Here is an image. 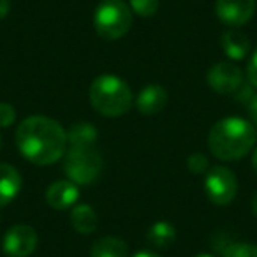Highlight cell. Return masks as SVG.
<instances>
[{"instance_id":"6da1fadb","label":"cell","mask_w":257,"mask_h":257,"mask_svg":"<svg viewBox=\"0 0 257 257\" xmlns=\"http://www.w3.org/2000/svg\"><path fill=\"white\" fill-rule=\"evenodd\" d=\"M20 154L36 166H51L67 150V133L57 120L44 114L29 116L16 128Z\"/></svg>"},{"instance_id":"7a4b0ae2","label":"cell","mask_w":257,"mask_h":257,"mask_svg":"<svg viewBox=\"0 0 257 257\" xmlns=\"http://www.w3.org/2000/svg\"><path fill=\"white\" fill-rule=\"evenodd\" d=\"M255 143V125L239 116L222 118L208 134V148L218 161H239L253 150Z\"/></svg>"},{"instance_id":"3957f363","label":"cell","mask_w":257,"mask_h":257,"mask_svg":"<svg viewBox=\"0 0 257 257\" xmlns=\"http://www.w3.org/2000/svg\"><path fill=\"white\" fill-rule=\"evenodd\" d=\"M92 107L106 118L125 114L134 102L133 90L121 78L113 74H100L92 81L88 90Z\"/></svg>"},{"instance_id":"277c9868","label":"cell","mask_w":257,"mask_h":257,"mask_svg":"<svg viewBox=\"0 0 257 257\" xmlns=\"http://www.w3.org/2000/svg\"><path fill=\"white\" fill-rule=\"evenodd\" d=\"M93 27L102 39H120L133 27V9L123 0H102L93 15Z\"/></svg>"},{"instance_id":"5b68a950","label":"cell","mask_w":257,"mask_h":257,"mask_svg":"<svg viewBox=\"0 0 257 257\" xmlns=\"http://www.w3.org/2000/svg\"><path fill=\"white\" fill-rule=\"evenodd\" d=\"M64 171L76 185H90L102 171V159L95 148H69L65 154Z\"/></svg>"},{"instance_id":"8992f818","label":"cell","mask_w":257,"mask_h":257,"mask_svg":"<svg viewBox=\"0 0 257 257\" xmlns=\"http://www.w3.org/2000/svg\"><path fill=\"white\" fill-rule=\"evenodd\" d=\"M204 192L208 199L217 206L231 204L238 194V180L234 173L224 166H215L208 169L204 178Z\"/></svg>"},{"instance_id":"52a82bcc","label":"cell","mask_w":257,"mask_h":257,"mask_svg":"<svg viewBox=\"0 0 257 257\" xmlns=\"http://www.w3.org/2000/svg\"><path fill=\"white\" fill-rule=\"evenodd\" d=\"M206 83L213 92L222 95L234 93L243 85V71L232 62H218L213 67H210Z\"/></svg>"},{"instance_id":"ba28073f","label":"cell","mask_w":257,"mask_h":257,"mask_svg":"<svg viewBox=\"0 0 257 257\" xmlns=\"http://www.w3.org/2000/svg\"><path fill=\"white\" fill-rule=\"evenodd\" d=\"M37 246V232L25 224L13 225L2 239V250L9 257H29Z\"/></svg>"},{"instance_id":"9c48e42d","label":"cell","mask_w":257,"mask_h":257,"mask_svg":"<svg viewBox=\"0 0 257 257\" xmlns=\"http://www.w3.org/2000/svg\"><path fill=\"white\" fill-rule=\"evenodd\" d=\"M257 0H217L215 13L218 20L229 27H241L252 20Z\"/></svg>"},{"instance_id":"30bf717a","label":"cell","mask_w":257,"mask_h":257,"mask_svg":"<svg viewBox=\"0 0 257 257\" xmlns=\"http://www.w3.org/2000/svg\"><path fill=\"white\" fill-rule=\"evenodd\" d=\"M168 99H169V95L164 90V86L152 83V85H147L145 88L140 90V93H138V97L134 99V102H136V107L141 114H145V116H154V114L161 113V111L164 109L166 104H168Z\"/></svg>"},{"instance_id":"8fae6325","label":"cell","mask_w":257,"mask_h":257,"mask_svg":"<svg viewBox=\"0 0 257 257\" xmlns=\"http://www.w3.org/2000/svg\"><path fill=\"white\" fill-rule=\"evenodd\" d=\"M79 199V189L71 180H58L46 189V203L53 210H67Z\"/></svg>"},{"instance_id":"7c38bea8","label":"cell","mask_w":257,"mask_h":257,"mask_svg":"<svg viewBox=\"0 0 257 257\" xmlns=\"http://www.w3.org/2000/svg\"><path fill=\"white\" fill-rule=\"evenodd\" d=\"M22 189V176L11 164L0 162V206H8L16 199Z\"/></svg>"},{"instance_id":"4fadbf2b","label":"cell","mask_w":257,"mask_h":257,"mask_svg":"<svg viewBox=\"0 0 257 257\" xmlns=\"http://www.w3.org/2000/svg\"><path fill=\"white\" fill-rule=\"evenodd\" d=\"M222 51L227 58L234 62H239L248 57L250 53V41L243 32L238 30H225L220 37Z\"/></svg>"},{"instance_id":"5bb4252c","label":"cell","mask_w":257,"mask_h":257,"mask_svg":"<svg viewBox=\"0 0 257 257\" xmlns=\"http://www.w3.org/2000/svg\"><path fill=\"white\" fill-rule=\"evenodd\" d=\"M67 133V145L71 148H93L97 141V128L88 121L71 125Z\"/></svg>"},{"instance_id":"9a60e30c","label":"cell","mask_w":257,"mask_h":257,"mask_svg":"<svg viewBox=\"0 0 257 257\" xmlns=\"http://www.w3.org/2000/svg\"><path fill=\"white\" fill-rule=\"evenodd\" d=\"M90 257H128V245L118 236H104L92 245Z\"/></svg>"},{"instance_id":"2e32d148","label":"cell","mask_w":257,"mask_h":257,"mask_svg":"<svg viewBox=\"0 0 257 257\" xmlns=\"http://www.w3.org/2000/svg\"><path fill=\"white\" fill-rule=\"evenodd\" d=\"M147 241H148V245L154 246V248H157V250L169 248V246L176 241L175 225L169 224V222H166V220L155 222V224L148 229Z\"/></svg>"},{"instance_id":"e0dca14e","label":"cell","mask_w":257,"mask_h":257,"mask_svg":"<svg viewBox=\"0 0 257 257\" xmlns=\"http://www.w3.org/2000/svg\"><path fill=\"white\" fill-rule=\"evenodd\" d=\"M71 224L81 234H92L97 229V213L88 204H78L71 211Z\"/></svg>"},{"instance_id":"ac0fdd59","label":"cell","mask_w":257,"mask_h":257,"mask_svg":"<svg viewBox=\"0 0 257 257\" xmlns=\"http://www.w3.org/2000/svg\"><path fill=\"white\" fill-rule=\"evenodd\" d=\"M224 257H257V245L236 241L224 248Z\"/></svg>"},{"instance_id":"d6986e66","label":"cell","mask_w":257,"mask_h":257,"mask_svg":"<svg viewBox=\"0 0 257 257\" xmlns=\"http://www.w3.org/2000/svg\"><path fill=\"white\" fill-rule=\"evenodd\" d=\"M128 8L141 18H152L159 9V0H128Z\"/></svg>"},{"instance_id":"ffe728a7","label":"cell","mask_w":257,"mask_h":257,"mask_svg":"<svg viewBox=\"0 0 257 257\" xmlns=\"http://www.w3.org/2000/svg\"><path fill=\"white\" fill-rule=\"evenodd\" d=\"M187 168L190 169V173L194 175H203L210 169V161L204 154H192L187 159Z\"/></svg>"},{"instance_id":"44dd1931","label":"cell","mask_w":257,"mask_h":257,"mask_svg":"<svg viewBox=\"0 0 257 257\" xmlns=\"http://www.w3.org/2000/svg\"><path fill=\"white\" fill-rule=\"evenodd\" d=\"M16 109L8 102H0V128H8L15 123Z\"/></svg>"},{"instance_id":"7402d4cb","label":"cell","mask_w":257,"mask_h":257,"mask_svg":"<svg viewBox=\"0 0 257 257\" xmlns=\"http://www.w3.org/2000/svg\"><path fill=\"white\" fill-rule=\"evenodd\" d=\"M246 76H248V83L257 88V50L252 53L248 60V65H246Z\"/></svg>"},{"instance_id":"603a6c76","label":"cell","mask_w":257,"mask_h":257,"mask_svg":"<svg viewBox=\"0 0 257 257\" xmlns=\"http://www.w3.org/2000/svg\"><path fill=\"white\" fill-rule=\"evenodd\" d=\"M253 95H255V93H253V86L250 85V83H248V85H245V83H243V85L234 92V97H236V100H238V102H246V104H248V100L252 99Z\"/></svg>"},{"instance_id":"cb8c5ba5","label":"cell","mask_w":257,"mask_h":257,"mask_svg":"<svg viewBox=\"0 0 257 257\" xmlns=\"http://www.w3.org/2000/svg\"><path fill=\"white\" fill-rule=\"evenodd\" d=\"M246 111H248L250 121H252L253 125H257V93L248 100V104H246Z\"/></svg>"},{"instance_id":"d4e9b609","label":"cell","mask_w":257,"mask_h":257,"mask_svg":"<svg viewBox=\"0 0 257 257\" xmlns=\"http://www.w3.org/2000/svg\"><path fill=\"white\" fill-rule=\"evenodd\" d=\"M11 11V0H0V20H4Z\"/></svg>"},{"instance_id":"484cf974","label":"cell","mask_w":257,"mask_h":257,"mask_svg":"<svg viewBox=\"0 0 257 257\" xmlns=\"http://www.w3.org/2000/svg\"><path fill=\"white\" fill-rule=\"evenodd\" d=\"M133 257H161V255H157L155 252H148V250H141V252L134 253Z\"/></svg>"},{"instance_id":"4316f807","label":"cell","mask_w":257,"mask_h":257,"mask_svg":"<svg viewBox=\"0 0 257 257\" xmlns=\"http://www.w3.org/2000/svg\"><path fill=\"white\" fill-rule=\"evenodd\" d=\"M252 168H253V171H255V175H257V148H255V152H253V155H252Z\"/></svg>"},{"instance_id":"83f0119b","label":"cell","mask_w":257,"mask_h":257,"mask_svg":"<svg viewBox=\"0 0 257 257\" xmlns=\"http://www.w3.org/2000/svg\"><path fill=\"white\" fill-rule=\"evenodd\" d=\"M252 211L257 215V192L253 194V199H252Z\"/></svg>"},{"instance_id":"f1b7e54d","label":"cell","mask_w":257,"mask_h":257,"mask_svg":"<svg viewBox=\"0 0 257 257\" xmlns=\"http://www.w3.org/2000/svg\"><path fill=\"white\" fill-rule=\"evenodd\" d=\"M194 257H213V255H210V253H199V255H194Z\"/></svg>"},{"instance_id":"f546056e","label":"cell","mask_w":257,"mask_h":257,"mask_svg":"<svg viewBox=\"0 0 257 257\" xmlns=\"http://www.w3.org/2000/svg\"><path fill=\"white\" fill-rule=\"evenodd\" d=\"M0 148H2V136H0Z\"/></svg>"}]
</instances>
